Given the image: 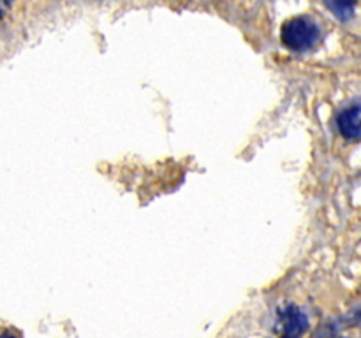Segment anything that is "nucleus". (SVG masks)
Listing matches in <instances>:
<instances>
[{
  "mask_svg": "<svg viewBox=\"0 0 361 338\" xmlns=\"http://www.w3.org/2000/svg\"><path fill=\"white\" fill-rule=\"evenodd\" d=\"M360 115H361V106L358 101L345 106V108L337 115V129L345 141L356 143V141L361 137Z\"/></svg>",
  "mask_w": 361,
  "mask_h": 338,
  "instance_id": "7ed1b4c3",
  "label": "nucleus"
},
{
  "mask_svg": "<svg viewBox=\"0 0 361 338\" xmlns=\"http://www.w3.org/2000/svg\"><path fill=\"white\" fill-rule=\"evenodd\" d=\"M321 39V27L312 16L300 14L282 25L281 41L295 53H305L316 48Z\"/></svg>",
  "mask_w": 361,
  "mask_h": 338,
  "instance_id": "f257e3e1",
  "label": "nucleus"
},
{
  "mask_svg": "<svg viewBox=\"0 0 361 338\" xmlns=\"http://www.w3.org/2000/svg\"><path fill=\"white\" fill-rule=\"evenodd\" d=\"M331 14L341 21H351L356 16L358 0H323Z\"/></svg>",
  "mask_w": 361,
  "mask_h": 338,
  "instance_id": "20e7f679",
  "label": "nucleus"
},
{
  "mask_svg": "<svg viewBox=\"0 0 361 338\" xmlns=\"http://www.w3.org/2000/svg\"><path fill=\"white\" fill-rule=\"evenodd\" d=\"M0 338H16V337H14V334H11V333H7V331H6V333L0 334Z\"/></svg>",
  "mask_w": 361,
  "mask_h": 338,
  "instance_id": "423d86ee",
  "label": "nucleus"
},
{
  "mask_svg": "<svg viewBox=\"0 0 361 338\" xmlns=\"http://www.w3.org/2000/svg\"><path fill=\"white\" fill-rule=\"evenodd\" d=\"M309 330V317L296 305H288L279 310V337L302 338Z\"/></svg>",
  "mask_w": 361,
  "mask_h": 338,
  "instance_id": "f03ea898",
  "label": "nucleus"
},
{
  "mask_svg": "<svg viewBox=\"0 0 361 338\" xmlns=\"http://www.w3.org/2000/svg\"><path fill=\"white\" fill-rule=\"evenodd\" d=\"M11 6H13V0H0V18L6 16L7 11L11 9Z\"/></svg>",
  "mask_w": 361,
  "mask_h": 338,
  "instance_id": "39448f33",
  "label": "nucleus"
}]
</instances>
